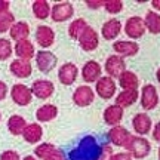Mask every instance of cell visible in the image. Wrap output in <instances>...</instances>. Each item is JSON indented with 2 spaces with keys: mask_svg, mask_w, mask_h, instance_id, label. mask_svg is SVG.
Wrapping results in <instances>:
<instances>
[{
  "mask_svg": "<svg viewBox=\"0 0 160 160\" xmlns=\"http://www.w3.org/2000/svg\"><path fill=\"white\" fill-rule=\"evenodd\" d=\"M12 55V43L8 39H0V61L9 59Z\"/></svg>",
  "mask_w": 160,
  "mask_h": 160,
  "instance_id": "836d02e7",
  "label": "cell"
},
{
  "mask_svg": "<svg viewBox=\"0 0 160 160\" xmlns=\"http://www.w3.org/2000/svg\"><path fill=\"white\" fill-rule=\"evenodd\" d=\"M15 24V17L12 12L0 13V33H6L12 28V25Z\"/></svg>",
  "mask_w": 160,
  "mask_h": 160,
  "instance_id": "d6a6232c",
  "label": "cell"
},
{
  "mask_svg": "<svg viewBox=\"0 0 160 160\" xmlns=\"http://www.w3.org/2000/svg\"><path fill=\"white\" fill-rule=\"evenodd\" d=\"M25 128H27V122H25L22 116L13 114L8 120V129H9L12 135H22Z\"/></svg>",
  "mask_w": 160,
  "mask_h": 160,
  "instance_id": "f1b7e54d",
  "label": "cell"
},
{
  "mask_svg": "<svg viewBox=\"0 0 160 160\" xmlns=\"http://www.w3.org/2000/svg\"><path fill=\"white\" fill-rule=\"evenodd\" d=\"M126 150L133 159H145L151 151V144L144 137H132L131 142H129Z\"/></svg>",
  "mask_w": 160,
  "mask_h": 160,
  "instance_id": "7a4b0ae2",
  "label": "cell"
},
{
  "mask_svg": "<svg viewBox=\"0 0 160 160\" xmlns=\"http://www.w3.org/2000/svg\"><path fill=\"white\" fill-rule=\"evenodd\" d=\"M36 64H37V68L42 73H51L52 70L57 67L58 58L55 53L43 49V51L36 52Z\"/></svg>",
  "mask_w": 160,
  "mask_h": 160,
  "instance_id": "5b68a950",
  "label": "cell"
},
{
  "mask_svg": "<svg viewBox=\"0 0 160 160\" xmlns=\"http://www.w3.org/2000/svg\"><path fill=\"white\" fill-rule=\"evenodd\" d=\"M0 120H2V113H0Z\"/></svg>",
  "mask_w": 160,
  "mask_h": 160,
  "instance_id": "c3c4849f",
  "label": "cell"
},
{
  "mask_svg": "<svg viewBox=\"0 0 160 160\" xmlns=\"http://www.w3.org/2000/svg\"><path fill=\"white\" fill-rule=\"evenodd\" d=\"M86 5H88V8H91V9H98V8L105 5V2H102V0H88Z\"/></svg>",
  "mask_w": 160,
  "mask_h": 160,
  "instance_id": "ab89813d",
  "label": "cell"
},
{
  "mask_svg": "<svg viewBox=\"0 0 160 160\" xmlns=\"http://www.w3.org/2000/svg\"><path fill=\"white\" fill-rule=\"evenodd\" d=\"M36 42L43 49L51 48L53 45V42H55V33H53V30L51 27H48V25L37 27V30H36Z\"/></svg>",
  "mask_w": 160,
  "mask_h": 160,
  "instance_id": "e0dca14e",
  "label": "cell"
},
{
  "mask_svg": "<svg viewBox=\"0 0 160 160\" xmlns=\"http://www.w3.org/2000/svg\"><path fill=\"white\" fill-rule=\"evenodd\" d=\"M9 70L11 73L18 79H27L31 76V71H33V67L30 61H24V59H13L9 65Z\"/></svg>",
  "mask_w": 160,
  "mask_h": 160,
  "instance_id": "ac0fdd59",
  "label": "cell"
},
{
  "mask_svg": "<svg viewBox=\"0 0 160 160\" xmlns=\"http://www.w3.org/2000/svg\"><path fill=\"white\" fill-rule=\"evenodd\" d=\"M141 107L147 111L154 110L159 105V93L153 85H145L141 91Z\"/></svg>",
  "mask_w": 160,
  "mask_h": 160,
  "instance_id": "ba28073f",
  "label": "cell"
},
{
  "mask_svg": "<svg viewBox=\"0 0 160 160\" xmlns=\"http://www.w3.org/2000/svg\"><path fill=\"white\" fill-rule=\"evenodd\" d=\"M79 76V68L76 67V64L73 62H65L59 67V71H58V79L59 82L65 86L73 85Z\"/></svg>",
  "mask_w": 160,
  "mask_h": 160,
  "instance_id": "9a60e30c",
  "label": "cell"
},
{
  "mask_svg": "<svg viewBox=\"0 0 160 160\" xmlns=\"http://www.w3.org/2000/svg\"><path fill=\"white\" fill-rule=\"evenodd\" d=\"M105 71L111 79H119L126 71L125 58L119 57V55H110L105 61Z\"/></svg>",
  "mask_w": 160,
  "mask_h": 160,
  "instance_id": "9c48e42d",
  "label": "cell"
},
{
  "mask_svg": "<svg viewBox=\"0 0 160 160\" xmlns=\"http://www.w3.org/2000/svg\"><path fill=\"white\" fill-rule=\"evenodd\" d=\"M139 98V93L138 91H122L116 97V105H119L122 108H126V107H131L137 102V99Z\"/></svg>",
  "mask_w": 160,
  "mask_h": 160,
  "instance_id": "4316f807",
  "label": "cell"
},
{
  "mask_svg": "<svg viewBox=\"0 0 160 160\" xmlns=\"http://www.w3.org/2000/svg\"><path fill=\"white\" fill-rule=\"evenodd\" d=\"M119 85L123 91H138V85H139V79L133 71L126 70L123 74L119 77Z\"/></svg>",
  "mask_w": 160,
  "mask_h": 160,
  "instance_id": "603a6c76",
  "label": "cell"
},
{
  "mask_svg": "<svg viewBox=\"0 0 160 160\" xmlns=\"http://www.w3.org/2000/svg\"><path fill=\"white\" fill-rule=\"evenodd\" d=\"M93 99H95V92L92 88L86 85L79 86L73 93V102L77 107H88L93 102Z\"/></svg>",
  "mask_w": 160,
  "mask_h": 160,
  "instance_id": "8fae6325",
  "label": "cell"
},
{
  "mask_svg": "<svg viewBox=\"0 0 160 160\" xmlns=\"http://www.w3.org/2000/svg\"><path fill=\"white\" fill-rule=\"evenodd\" d=\"M11 39L15 42H21V40H27L30 36V25L25 21H18L12 25V28L9 30Z\"/></svg>",
  "mask_w": 160,
  "mask_h": 160,
  "instance_id": "cb8c5ba5",
  "label": "cell"
},
{
  "mask_svg": "<svg viewBox=\"0 0 160 160\" xmlns=\"http://www.w3.org/2000/svg\"><path fill=\"white\" fill-rule=\"evenodd\" d=\"M79 45H80V48L86 52H92L98 48V45H99V36H98V33L92 28L91 25L85 30L83 34L80 36Z\"/></svg>",
  "mask_w": 160,
  "mask_h": 160,
  "instance_id": "4fadbf2b",
  "label": "cell"
},
{
  "mask_svg": "<svg viewBox=\"0 0 160 160\" xmlns=\"http://www.w3.org/2000/svg\"><path fill=\"white\" fill-rule=\"evenodd\" d=\"M151 5H153V8H154L156 11H160V0H153Z\"/></svg>",
  "mask_w": 160,
  "mask_h": 160,
  "instance_id": "ee69618b",
  "label": "cell"
},
{
  "mask_svg": "<svg viewBox=\"0 0 160 160\" xmlns=\"http://www.w3.org/2000/svg\"><path fill=\"white\" fill-rule=\"evenodd\" d=\"M113 147H110L108 144H104L102 147V153H101V157H99V160H111V157H113Z\"/></svg>",
  "mask_w": 160,
  "mask_h": 160,
  "instance_id": "8d00e7d4",
  "label": "cell"
},
{
  "mask_svg": "<svg viewBox=\"0 0 160 160\" xmlns=\"http://www.w3.org/2000/svg\"><path fill=\"white\" fill-rule=\"evenodd\" d=\"M123 119V108L119 107V105H108L105 111H104V122L108 126L114 128V126H119V123Z\"/></svg>",
  "mask_w": 160,
  "mask_h": 160,
  "instance_id": "7402d4cb",
  "label": "cell"
},
{
  "mask_svg": "<svg viewBox=\"0 0 160 160\" xmlns=\"http://www.w3.org/2000/svg\"><path fill=\"white\" fill-rule=\"evenodd\" d=\"M122 22H120L117 18H111L108 21H105L101 28V34L105 40H114L117 39V36L122 33Z\"/></svg>",
  "mask_w": 160,
  "mask_h": 160,
  "instance_id": "ffe728a7",
  "label": "cell"
},
{
  "mask_svg": "<svg viewBox=\"0 0 160 160\" xmlns=\"http://www.w3.org/2000/svg\"><path fill=\"white\" fill-rule=\"evenodd\" d=\"M104 9L108 13H111V15L120 13L122 9H123V2L122 0H107L105 5H104Z\"/></svg>",
  "mask_w": 160,
  "mask_h": 160,
  "instance_id": "e575fe53",
  "label": "cell"
},
{
  "mask_svg": "<svg viewBox=\"0 0 160 160\" xmlns=\"http://www.w3.org/2000/svg\"><path fill=\"white\" fill-rule=\"evenodd\" d=\"M95 91H97V93L102 98V99H111V98L116 95L117 85H116L114 79H111L110 76H102V77L97 82Z\"/></svg>",
  "mask_w": 160,
  "mask_h": 160,
  "instance_id": "52a82bcc",
  "label": "cell"
},
{
  "mask_svg": "<svg viewBox=\"0 0 160 160\" xmlns=\"http://www.w3.org/2000/svg\"><path fill=\"white\" fill-rule=\"evenodd\" d=\"M57 150V147L53 145V144H51V142H42L40 145H37L34 148V154H36V157H39V159H42V160H46L49 156Z\"/></svg>",
  "mask_w": 160,
  "mask_h": 160,
  "instance_id": "1f68e13d",
  "label": "cell"
},
{
  "mask_svg": "<svg viewBox=\"0 0 160 160\" xmlns=\"http://www.w3.org/2000/svg\"><path fill=\"white\" fill-rule=\"evenodd\" d=\"M132 126H133V131L137 132L138 135H147L151 131V126H153V122L148 117V114L145 113H138V114L133 116L132 119Z\"/></svg>",
  "mask_w": 160,
  "mask_h": 160,
  "instance_id": "d6986e66",
  "label": "cell"
},
{
  "mask_svg": "<svg viewBox=\"0 0 160 160\" xmlns=\"http://www.w3.org/2000/svg\"><path fill=\"white\" fill-rule=\"evenodd\" d=\"M156 77H157V80H159V83H160V68L156 71Z\"/></svg>",
  "mask_w": 160,
  "mask_h": 160,
  "instance_id": "bcb514c9",
  "label": "cell"
},
{
  "mask_svg": "<svg viewBox=\"0 0 160 160\" xmlns=\"http://www.w3.org/2000/svg\"><path fill=\"white\" fill-rule=\"evenodd\" d=\"M159 160H160V147H159Z\"/></svg>",
  "mask_w": 160,
  "mask_h": 160,
  "instance_id": "7dc6e473",
  "label": "cell"
},
{
  "mask_svg": "<svg viewBox=\"0 0 160 160\" xmlns=\"http://www.w3.org/2000/svg\"><path fill=\"white\" fill-rule=\"evenodd\" d=\"M88 27H89V25H88V22H86L83 18H77V19H74L73 22L70 24V27H68V34H70V37H73V39L79 40L80 36L85 33V30L88 28Z\"/></svg>",
  "mask_w": 160,
  "mask_h": 160,
  "instance_id": "4dcf8cb0",
  "label": "cell"
},
{
  "mask_svg": "<svg viewBox=\"0 0 160 160\" xmlns=\"http://www.w3.org/2000/svg\"><path fill=\"white\" fill-rule=\"evenodd\" d=\"M22 160H37V159H36L34 156H25Z\"/></svg>",
  "mask_w": 160,
  "mask_h": 160,
  "instance_id": "f6af8a7d",
  "label": "cell"
},
{
  "mask_svg": "<svg viewBox=\"0 0 160 160\" xmlns=\"http://www.w3.org/2000/svg\"><path fill=\"white\" fill-rule=\"evenodd\" d=\"M11 97L12 101L17 105L25 107L33 101V92H31V88H28V86L22 85V83H17V85L12 86Z\"/></svg>",
  "mask_w": 160,
  "mask_h": 160,
  "instance_id": "277c9868",
  "label": "cell"
},
{
  "mask_svg": "<svg viewBox=\"0 0 160 160\" xmlns=\"http://www.w3.org/2000/svg\"><path fill=\"white\" fill-rule=\"evenodd\" d=\"M0 160H21V157H19V154H18L17 151L6 150V151H3L0 154Z\"/></svg>",
  "mask_w": 160,
  "mask_h": 160,
  "instance_id": "d590c367",
  "label": "cell"
},
{
  "mask_svg": "<svg viewBox=\"0 0 160 160\" xmlns=\"http://www.w3.org/2000/svg\"><path fill=\"white\" fill-rule=\"evenodd\" d=\"M111 160H133V157L128 151H122V153H114Z\"/></svg>",
  "mask_w": 160,
  "mask_h": 160,
  "instance_id": "74e56055",
  "label": "cell"
},
{
  "mask_svg": "<svg viewBox=\"0 0 160 160\" xmlns=\"http://www.w3.org/2000/svg\"><path fill=\"white\" fill-rule=\"evenodd\" d=\"M53 91H55V86H53V83H52L51 80H45V79L34 80L33 85H31L33 95L36 98H39V99H48V98H51Z\"/></svg>",
  "mask_w": 160,
  "mask_h": 160,
  "instance_id": "7c38bea8",
  "label": "cell"
},
{
  "mask_svg": "<svg viewBox=\"0 0 160 160\" xmlns=\"http://www.w3.org/2000/svg\"><path fill=\"white\" fill-rule=\"evenodd\" d=\"M9 2H6V0H0V13H6V12H9Z\"/></svg>",
  "mask_w": 160,
  "mask_h": 160,
  "instance_id": "7bdbcfd3",
  "label": "cell"
},
{
  "mask_svg": "<svg viewBox=\"0 0 160 160\" xmlns=\"http://www.w3.org/2000/svg\"><path fill=\"white\" fill-rule=\"evenodd\" d=\"M52 8L46 0H36L33 3V13L37 19H46L48 17H51Z\"/></svg>",
  "mask_w": 160,
  "mask_h": 160,
  "instance_id": "f546056e",
  "label": "cell"
},
{
  "mask_svg": "<svg viewBox=\"0 0 160 160\" xmlns=\"http://www.w3.org/2000/svg\"><path fill=\"white\" fill-rule=\"evenodd\" d=\"M145 22H144L142 18L139 17H131L128 21L125 22V33L129 39H141L145 34Z\"/></svg>",
  "mask_w": 160,
  "mask_h": 160,
  "instance_id": "8992f818",
  "label": "cell"
},
{
  "mask_svg": "<svg viewBox=\"0 0 160 160\" xmlns=\"http://www.w3.org/2000/svg\"><path fill=\"white\" fill-rule=\"evenodd\" d=\"M57 116H58V108H57V105H53V104H45V105H42L36 111V119L39 120V122H42V123L51 122Z\"/></svg>",
  "mask_w": 160,
  "mask_h": 160,
  "instance_id": "484cf974",
  "label": "cell"
},
{
  "mask_svg": "<svg viewBox=\"0 0 160 160\" xmlns=\"http://www.w3.org/2000/svg\"><path fill=\"white\" fill-rule=\"evenodd\" d=\"M74 15V8L70 2H61V3H57L53 5L51 11V18L52 21L55 22H64Z\"/></svg>",
  "mask_w": 160,
  "mask_h": 160,
  "instance_id": "30bf717a",
  "label": "cell"
},
{
  "mask_svg": "<svg viewBox=\"0 0 160 160\" xmlns=\"http://www.w3.org/2000/svg\"><path fill=\"white\" fill-rule=\"evenodd\" d=\"M107 137H108V141L113 145H117V147H125L128 148V145L131 142V139L133 135H131V132L128 131L126 128L123 126H114V128H111L107 133Z\"/></svg>",
  "mask_w": 160,
  "mask_h": 160,
  "instance_id": "3957f363",
  "label": "cell"
},
{
  "mask_svg": "<svg viewBox=\"0 0 160 160\" xmlns=\"http://www.w3.org/2000/svg\"><path fill=\"white\" fill-rule=\"evenodd\" d=\"M153 139L157 141V142H160V122L154 126V129H153Z\"/></svg>",
  "mask_w": 160,
  "mask_h": 160,
  "instance_id": "b9f144b4",
  "label": "cell"
},
{
  "mask_svg": "<svg viewBox=\"0 0 160 160\" xmlns=\"http://www.w3.org/2000/svg\"><path fill=\"white\" fill-rule=\"evenodd\" d=\"M46 160H65V156H64V153L62 151H61V150H55V151H53V153H52L51 156H49V157H48V159Z\"/></svg>",
  "mask_w": 160,
  "mask_h": 160,
  "instance_id": "f35d334b",
  "label": "cell"
},
{
  "mask_svg": "<svg viewBox=\"0 0 160 160\" xmlns=\"http://www.w3.org/2000/svg\"><path fill=\"white\" fill-rule=\"evenodd\" d=\"M144 22H145V28L151 34H160V13L154 11H148L145 13Z\"/></svg>",
  "mask_w": 160,
  "mask_h": 160,
  "instance_id": "83f0119b",
  "label": "cell"
},
{
  "mask_svg": "<svg viewBox=\"0 0 160 160\" xmlns=\"http://www.w3.org/2000/svg\"><path fill=\"white\" fill-rule=\"evenodd\" d=\"M22 137L28 144H37L43 137V129L39 123H30L24 129Z\"/></svg>",
  "mask_w": 160,
  "mask_h": 160,
  "instance_id": "d4e9b609",
  "label": "cell"
},
{
  "mask_svg": "<svg viewBox=\"0 0 160 160\" xmlns=\"http://www.w3.org/2000/svg\"><path fill=\"white\" fill-rule=\"evenodd\" d=\"M15 51V55L18 57V59H24V61H30L31 58L36 57V51H34V45L27 40H21V42H17V45L13 48Z\"/></svg>",
  "mask_w": 160,
  "mask_h": 160,
  "instance_id": "44dd1931",
  "label": "cell"
},
{
  "mask_svg": "<svg viewBox=\"0 0 160 160\" xmlns=\"http://www.w3.org/2000/svg\"><path fill=\"white\" fill-rule=\"evenodd\" d=\"M8 95V86H6L5 82H2L0 80V101H3Z\"/></svg>",
  "mask_w": 160,
  "mask_h": 160,
  "instance_id": "60d3db41",
  "label": "cell"
},
{
  "mask_svg": "<svg viewBox=\"0 0 160 160\" xmlns=\"http://www.w3.org/2000/svg\"><path fill=\"white\" fill-rule=\"evenodd\" d=\"M113 49H114L116 55L126 58L137 55L138 51H139V45L137 42H132V40H117L113 43Z\"/></svg>",
  "mask_w": 160,
  "mask_h": 160,
  "instance_id": "5bb4252c",
  "label": "cell"
},
{
  "mask_svg": "<svg viewBox=\"0 0 160 160\" xmlns=\"http://www.w3.org/2000/svg\"><path fill=\"white\" fill-rule=\"evenodd\" d=\"M101 73H102V68L101 65L97 62V61H88V62L83 65L82 68V77L86 83H97L98 80L101 79Z\"/></svg>",
  "mask_w": 160,
  "mask_h": 160,
  "instance_id": "2e32d148",
  "label": "cell"
},
{
  "mask_svg": "<svg viewBox=\"0 0 160 160\" xmlns=\"http://www.w3.org/2000/svg\"><path fill=\"white\" fill-rule=\"evenodd\" d=\"M102 147L104 144H99L93 135H86L68 151V160H99Z\"/></svg>",
  "mask_w": 160,
  "mask_h": 160,
  "instance_id": "6da1fadb",
  "label": "cell"
}]
</instances>
